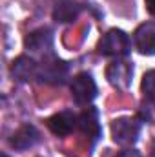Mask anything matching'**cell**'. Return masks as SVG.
I'll return each mask as SVG.
<instances>
[{"label":"cell","instance_id":"8992f818","mask_svg":"<svg viewBox=\"0 0 155 157\" xmlns=\"http://www.w3.org/2000/svg\"><path fill=\"white\" fill-rule=\"evenodd\" d=\"M131 77H133V64L130 60H124V59H115L113 62H110V66L106 68V78L108 82L124 91L130 88L131 84Z\"/></svg>","mask_w":155,"mask_h":157},{"label":"cell","instance_id":"e0dca14e","mask_svg":"<svg viewBox=\"0 0 155 157\" xmlns=\"http://www.w3.org/2000/svg\"><path fill=\"white\" fill-rule=\"evenodd\" d=\"M2 157H9V155H7V154H2Z\"/></svg>","mask_w":155,"mask_h":157},{"label":"cell","instance_id":"8fae6325","mask_svg":"<svg viewBox=\"0 0 155 157\" xmlns=\"http://www.w3.org/2000/svg\"><path fill=\"white\" fill-rule=\"evenodd\" d=\"M37 73H39V64L33 57L20 55L11 64V75L20 82H29V80L37 78Z\"/></svg>","mask_w":155,"mask_h":157},{"label":"cell","instance_id":"5b68a950","mask_svg":"<svg viewBox=\"0 0 155 157\" xmlns=\"http://www.w3.org/2000/svg\"><path fill=\"white\" fill-rule=\"evenodd\" d=\"M24 46L31 55H40L46 59V57L53 55V31L46 26L33 29L31 33L26 35Z\"/></svg>","mask_w":155,"mask_h":157},{"label":"cell","instance_id":"9a60e30c","mask_svg":"<svg viewBox=\"0 0 155 157\" xmlns=\"http://www.w3.org/2000/svg\"><path fill=\"white\" fill-rule=\"evenodd\" d=\"M144 4H146V9H148V13L155 17V0H144Z\"/></svg>","mask_w":155,"mask_h":157},{"label":"cell","instance_id":"277c9868","mask_svg":"<svg viewBox=\"0 0 155 157\" xmlns=\"http://www.w3.org/2000/svg\"><path fill=\"white\" fill-rule=\"evenodd\" d=\"M70 90H71V97L73 101L77 102L78 106H88L95 101L99 90H97V84H95V78L91 73L88 71H80L75 77L71 78V84H70Z\"/></svg>","mask_w":155,"mask_h":157},{"label":"cell","instance_id":"2e32d148","mask_svg":"<svg viewBox=\"0 0 155 157\" xmlns=\"http://www.w3.org/2000/svg\"><path fill=\"white\" fill-rule=\"evenodd\" d=\"M150 157H155V148L152 150V154H150Z\"/></svg>","mask_w":155,"mask_h":157},{"label":"cell","instance_id":"4fadbf2b","mask_svg":"<svg viewBox=\"0 0 155 157\" xmlns=\"http://www.w3.org/2000/svg\"><path fill=\"white\" fill-rule=\"evenodd\" d=\"M141 88H142L144 99H146L150 104H153L155 106V70H150V71L144 73Z\"/></svg>","mask_w":155,"mask_h":157},{"label":"cell","instance_id":"7c38bea8","mask_svg":"<svg viewBox=\"0 0 155 157\" xmlns=\"http://www.w3.org/2000/svg\"><path fill=\"white\" fill-rule=\"evenodd\" d=\"M80 9H82V6L78 2H75V0H55L53 20H57L60 24L71 22L80 15Z\"/></svg>","mask_w":155,"mask_h":157},{"label":"cell","instance_id":"7a4b0ae2","mask_svg":"<svg viewBox=\"0 0 155 157\" xmlns=\"http://www.w3.org/2000/svg\"><path fill=\"white\" fill-rule=\"evenodd\" d=\"M142 130V121L135 117H119L112 122V139L119 146H131L137 143Z\"/></svg>","mask_w":155,"mask_h":157},{"label":"cell","instance_id":"3957f363","mask_svg":"<svg viewBox=\"0 0 155 157\" xmlns=\"http://www.w3.org/2000/svg\"><path fill=\"white\" fill-rule=\"evenodd\" d=\"M70 77V64L55 55L46 57L39 64L37 80L44 84H64Z\"/></svg>","mask_w":155,"mask_h":157},{"label":"cell","instance_id":"52a82bcc","mask_svg":"<svg viewBox=\"0 0 155 157\" xmlns=\"http://www.w3.org/2000/svg\"><path fill=\"white\" fill-rule=\"evenodd\" d=\"M46 124H47V128H49V132L53 135L66 137V135H70L78 126V117L71 110H62V112L51 115V117L46 121Z\"/></svg>","mask_w":155,"mask_h":157},{"label":"cell","instance_id":"6da1fadb","mask_svg":"<svg viewBox=\"0 0 155 157\" xmlns=\"http://www.w3.org/2000/svg\"><path fill=\"white\" fill-rule=\"evenodd\" d=\"M99 53L102 57H113V59H124L131 49V40L122 29H110L97 46Z\"/></svg>","mask_w":155,"mask_h":157},{"label":"cell","instance_id":"9c48e42d","mask_svg":"<svg viewBox=\"0 0 155 157\" xmlns=\"http://www.w3.org/2000/svg\"><path fill=\"white\" fill-rule=\"evenodd\" d=\"M78 128L84 135H88L91 139V143H97L102 135V126H100V119H99V110L89 106L86 108L80 115H78Z\"/></svg>","mask_w":155,"mask_h":157},{"label":"cell","instance_id":"30bf717a","mask_svg":"<svg viewBox=\"0 0 155 157\" xmlns=\"http://www.w3.org/2000/svg\"><path fill=\"white\" fill-rule=\"evenodd\" d=\"M133 44L141 55H155V26L141 24L133 33Z\"/></svg>","mask_w":155,"mask_h":157},{"label":"cell","instance_id":"ba28073f","mask_svg":"<svg viewBox=\"0 0 155 157\" xmlns=\"http://www.w3.org/2000/svg\"><path fill=\"white\" fill-rule=\"evenodd\" d=\"M39 141H40V132L33 124L26 122L18 130H15V133L9 139V144H11V148H15L18 152H26V150L33 148Z\"/></svg>","mask_w":155,"mask_h":157},{"label":"cell","instance_id":"5bb4252c","mask_svg":"<svg viewBox=\"0 0 155 157\" xmlns=\"http://www.w3.org/2000/svg\"><path fill=\"white\" fill-rule=\"evenodd\" d=\"M115 157H142L137 150H133V148H128V150H122L120 154H117Z\"/></svg>","mask_w":155,"mask_h":157}]
</instances>
